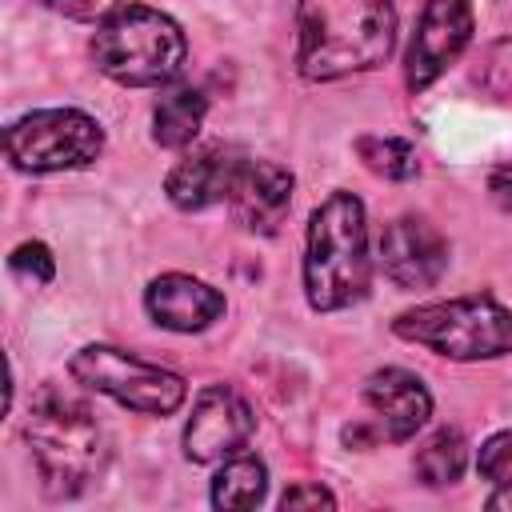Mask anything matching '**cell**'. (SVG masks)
<instances>
[{"mask_svg":"<svg viewBox=\"0 0 512 512\" xmlns=\"http://www.w3.org/2000/svg\"><path fill=\"white\" fill-rule=\"evenodd\" d=\"M392 44V0H296V72L312 84L372 72Z\"/></svg>","mask_w":512,"mask_h":512,"instance_id":"1","label":"cell"},{"mask_svg":"<svg viewBox=\"0 0 512 512\" xmlns=\"http://www.w3.org/2000/svg\"><path fill=\"white\" fill-rule=\"evenodd\" d=\"M24 440L48 500L80 496L108 464V436L96 412L68 388L40 384L28 404Z\"/></svg>","mask_w":512,"mask_h":512,"instance_id":"2","label":"cell"},{"mask_svg":"<svg viewBox=\"0 0 512 512\" xmlns=\"http://www.w3.org/2000/svg\"><path fill=\"white\" fill-rule=\"evenodd\" d=\"M368 216L352 192H332L308 216L304 232V296L312 312H340L368 296Z\"/></svg>","mask_w":512,"mask_h":512,"instance_id":"3","label":"cell"},{"mask_svg":"<svg viewBox=\"0 0 512 512\" xmlns=\"http://www.w3.org/2000/svg\"><path fill=\"white\" fill-rule=\"evenodd\" d=\"M96 68L128 88H160L180 76L188 60V40L172 16L144 4H124L96 24L92 36Z\"/></svg>","mask_w":512,"mask_h":512,"instance_id":"4","label":"cell"},{"mask_svg":"<svg viewBox=\"0 0 512 512\" xmlns=\"http://www.w3.org/2000/svg\"><path fill=\"white\" fill-rule=\"evenodd\" d=\"M392 332L448 360H496L512 352V308L492 296H456L400 312Z\"/></svg>","mask_w":512,"mask_h":512,"instance_id":"5","label":"cell"},{"mask_svg":"<svg viewBox=\"0 0 512 512\" xmlns=\"http://www.w3.org/2000/svg\"><path fill=\"white\" fill-rule=\"evenodd\" d=\"M68 372L88 392H100L120 408H132L144 416H172L188 400V384L180 372L148 364L112 344H84L68 360Z\"/></svg>","mask_w":512,"mask_h":512,"instance_id":"6","label":"cell"},{"mask_svg":"<svg viewBox=\"0 0 512 512\" xmlns=\"http://www.w3.org/2000/svg\"><path fill=\"white\" fill-rule=\"evenodd\" d=\"M4 152L12 168L32 176L72 172L88 168L104 152V128L80 108H36L8 124Z\"/></svg>","mask_w":512,"mask_h":512,"instance_id":"7","label":"cell"},{"mask_svg":"<svg viewBox=\"0 0 512 512\" xmlns=\"http://www.w3.org/2000/svg\"><path fill=\"white\" fill-rule=\"evenodd\" d=\"M360 396H364L372 420L344 428V440L348 444H372V440L404 444L432 416V392L408 368H380V372H372L364 380V392Z\"/></svg>","mask_w":512,"mask_h":512,"instance_id":"8","label":"cell"},{"mask_svg":"<svg viewBox=\"0 0 512 512\" xmlns=\"http://www.w3.org/2000/svg\"><path fill=\"white\" fill-rule=\"evenodd\" d=\"M256 432L248 400L228 384H208L196 392L192 416L184 424V456L192 464H216L236 456Z\"/></svg>","mask_w":512,"mask_h":512,"instance_id":"9","label":"cell"},{"mask_svg":"<svg viewBox=\"0 0 512 512\" xmlns=\"http://www.w3.org/2000/svg\"><path fill=\"white\" fill-rule=\"evenodd\" d=\"M472 40V4L468 0H428L412 28L404 52V84L424 92Z\"/></svg>","mask_w":512,"mask_h":512,"instance_id":"10","label":"cell"},{"mask_svg":"<svg viewBox=\"0 0 512 512\" xmlns=\"http://www.w3.org/2000/svg\"><path fill=\"white\" fill-rule=\"evenodd\" d=\"M380 272L400 288H432L448 272V240L424 216H396L380 232Z\"/></svg>","mask_w":512,"mask_h":512,"instance_id":"11","label":"cell"},{"mask_svg":"<svg viewBox=\"0 0 512 512\" xmlns=\"http://www.w3.org/2000/svg\"><path fill=\"white\" fill-rule=\"evenodd\" d=\"M292 172L280 164V160H244L236 184H232V196H228V212L232 220L244 228V232H256V236H276L288 208H292Z\"/></svg>","mask_w":512,"mask_h":512,"instance_id":"12","label":"cell"},{"mask_svg":"<svg viewBox=\"0 0 512 512\" xmlns=\"http://www.w3.org/2000/svg\"><path fill=\"white\" fill-rule=\"evenodd\" d=\"M224 308H228L224 292L212 288L200 276H188V272H164L144 288L148 320L156 328H168V332H180V336L212 328L224 316Z\"/></svg>","mask_w":512,"mask_h":512,"instance_id":"13","label":"cell"},{"mask_svg":"<svg viewBox=\"0 0 512 512\" xmlns=\"http://www.w3.org/2000/svg\"><path fill=\"white\" fill-rule=\"evenodd\" d=\"M244 152L228 148V144H204V148H192L188 156L176 160V168L168 172L164 180V192L168 200L180 208V212H204L212 204H228L232 196V184L244 168Z\"/></svg>","mask_w":512,"mask_h":512,"instance_id":"14","label":"cell"},{"mask_svg":"<svg viewBox=\"0 0 512 512\" xmlns=\"http://www.w3.org/2000/svg\"><path fill=\"white\" fill-rule=\"evenodd\" d=\"M204 116H208V100L200 88H192V84L168 88L152 108V140L160 148H172V152L188 148L200 136Z\"/></svg>","mask_w":512,"mask_h":512,"instance_id":"15","label":"cell"},{"mask_svg":"<svg viewBox=\"0 0 512 512\" xmlns=\"http://www.w3.org/2000/svg\"><path fill=\"white\" fill-rule=\"evenodd\" d=\"M268 492V464L260 456H228L220 460L212 476V508L236 512V508H256Z\"/></svg>","mask_w":512,"mask_h":512,"instance_id":"16","label":"cell"},{"mask_svg":"<svg viewBox=\"0 0 512 512\" xmlns=\"http://www.w3.org/2000/svg\"><path fill=\"white\" fill-rule=\"evenodd\" d=\"M464 464H468V444L460 436V428H436L420 448H416V476L428 484V488H444V484H456L464 476Z\"/></svg>","mask_w":512,"mask_h":512,"instance_id":"17","label":"cell"},{"mask_svg":"<svg viewBox=\"0 0 512 512\" xmlns=\"http://www.w3.org/2000/svg\"><path fill=\"white\" fill-rule=\"evenodd\" d=\"M356 156L364 160V168L372 176L384 180H412L420 172V156L408 140L400 136H360L356 140Z\"/></svg>","mask_w":512,"mask_h":512,"instance_id":"18","label":"cell"},{"mask_svg":"<svg viewBox=\"0 0 512 512\" xmlns=\"http://www.w3.org/2000/svg\"><path fill=\"white\" fill-rule=\"evenodd\" d=\"M476 88L496 100V104H512V36L508 40H496L480 52L476 60V72H472Z\"/></svg>","mask_w":512,"mask_h":512,"instance_id":"19","label":"cell"},{"mask_svg":"<svg viewBox=\"0 0 512 512\" xmlns=\"http://www.w3.org/2000/svg\"><path fill=\"white\" fill-rule=\"evenodd\" d=\"M8 268H12L16 276L32 280V284H52V276H56L52 248L40 244V240H24V244H16L12 256H8Z\"/></svg>","mask_w":512,"mask_h":512,"instance_id":"20","label":"cell"},{"mask_svg":"<svg viewBox=\"0 0 512 512\" xmlns=\"http://www.w3.org/2000/svg\"><path fill=\"white\" fill-rule=\"evenodd\" d=\"M476 468H480L484 480H496V484L512 480V428H508V432H496V436H488V440L480 444Z\"/></svg>","mask_w":512,"mask_h":512,"instance_id":"21","label":"cell"},{"mask_svg":"<svg viewBox=\"0 0 512 512\" xmlns=\"http://www.w3.org/2000/svg\"><path fill=\"white\" fill-rule=\"evenodd\" d=\"M40 4H48L52 12H60V16H68V20L100 24V20H108L116 8H124L128 0H40Z\"/></svg>","mask_w":512,"mask_h":512,"instance_id":"22","label":"cell"},{"mask_svg":"<svg viewBox=\"0 0 512 512\" xmlns=\"http://www.w3.org/2000/svg\"><path fill=\"white\" fill-rule=\"evenodd\" d=\"M280 508H336V496L320 484H292L284 496H280Z\"/></svg>","mask_w":512,"mask_h":512,"instance_id":"23","label":"cell"},{"mask_svg":"<svg viewBox=\"0 0 512 512\" xmlns=\"http://www.w3.org/2000/svg\"><path fill=\"white\" fill-rule=\"evenodd\" d=\"M488 200L500 212H512V164H496L488 172Z\"/></svg>","mask_w":512,"mask_h":512,"instance_id":"24","label":"cell"},{"mask_svg":"<svg viewBox=\"0 0 512 512\" xmlns=\"http://www.w3.org/2000/svg\"><path fill=\"white\" fill-rule=\"evenodd\" d=\"M488 508H492V512H504V508H512V480H504V484H500V488L488 496Z\"/></svg>","mask_w":512,"mask_h":512,"instance_id":"25","label":"cell"}]
</instances>
